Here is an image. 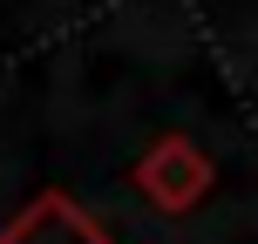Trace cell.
I'll list each match as a JSON object with an SVG mask.
<instances>
[{
  "label": "cell",
  "instance_id": "6da1fadb",
  "mask_svg": "<svg viewBox=\"0 0 258 244\" xmlns=\"http://www.w3.org/2000/svg\"><path fill=\"white\" fill-rule=\"evenodd\" d=\"M0 244H109V237L95 231V224L82 217L75 204H61V197H41V204L27 210V217L14 224Z\"/></svg>",
  "mask_w": 258,
  "mask_h": 244
}]
</instances>
